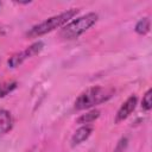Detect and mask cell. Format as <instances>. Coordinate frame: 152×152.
I'll return each instance as SVG.
<instances>
[{
    "label": "cell",
    "instance_id": "6",
    "mask_svg": "<svg viewBox=\"0 0 152 152\" xmlns=\"http://www.w3.org/2000/svg\"><path fill=\"white\" fill-rule=\"evenodd\" d=\"M93 133V127L90 125H83L75 131L71 137V146H76L86 141Z\"/></svg>",
    "mask_w": 152,
    "mask_h": 152
},
{
    "label": "cell",
    "instance_id": "9",
    "mask_svg": "<svg viewBox=\"0 0 152 152\" xmlns=\"http://www.w3.org/2000/svg\"><path fill=\"white\" fill-rule=\"evenodd\" d=\"M150 27H151V21H150V18L148 17H145V18H141L137 24H135V27H134V31L140 34V36H145L150 32Z\"/></svg>",
    "mask_w": 152,
    "mask_h": 152
},
{
    "label": "cell",
    "instance_id": "1",
    "mask_svg": "<svg viewBox=\"0 0 152 152\" xmlns=\"http://www.w3.org/2000/svg\"><path fill=\"white\" fill-rule=\"evenodd\" d=\"M115 93L113 87H102V86H94L84 91H82L74 102V107L77 110H84L93 108L97 104H101L108 101Z\"/></svg>",
    "mask_w": 152,
    "mask_h": 152
},
{
    "label": "cell",
    "instance_id": "10",
    "mask_svg": "<svg viewBox=\"0 0 152 152\" xmlns=\"http://www.w3.org/2000/svg\"><path fill=\"white\" fill-rule=\"evenodd\" d=\"M15 88H17V82L15 81H8V82L0 83V99L5 97L10 93H12Z\"/></svg>",
    "mask_w": 152,
    "mask_h": 152
},
{
    "label": "cell",
    "instance_id": "2",
    "mask_svg": "<svg viewBox=\"0 0 152 152\" xmlns=\"http://www.w3.org/2000/svg\"><path fill=\"white\" fill-rule=\"evenodd\" d=\"M78 13L77 8H71V10H66L65 12H62L57 15L50 17L46 20L32 26L27 32H26V37L27 38H37L40 37L43 34H46L58 27H63L64 25H66L76 14Z\"/></svg>",
    "mask_w": 152,
    "mask_h": 152
},
{
    "label": "cell",
    "instance_id": "3",
    "mask_svg": "<svg viewBox=\"0 0 152 152\" xmlns=\"http://www.w3.org/2000/svg\"><path fill=\"white\" fill-rule=\"evenodd\" d=\"M97 19H99V15L94 12H90L82 17H78V18L69 21L66 25H64L59 31V36L66 40L76 39L82 33L88 31L93 25H95Z\"/></svg>",
    "mask_w": 152,
    "mask_h": 152
},
{
    "label": "cell",
    "instance_id": "12",
    "mask_svg": "<svg viewBox=\"0 0 152 152\" xmlns=\"http://www.w3.org/2000/svg\"><path fill=\"white\" fill-rule=\"evenodd\" d=\"M17 4H19V5H27V4H30L31 1H15Z\"/></svg>",
    "mask_w": 152,
    "mask_h": 152
},
{
    "label": "cell",
    "instance_id": "7",
    "mask_svg": "<svg viewBox=\"0 0 152 152\" xmlns=\"http://www.w3.org/2000/svg\"><path fill=\"white\" fill-rule=\"evenodd\" d=\"M13 127L12 114L7 109H0V135L8 133Z\"/></svg>",
    "mask_w": 152,
    "mask_h": 152
},
{
    "label": "cell",
    "instance_id": "4",
    "mask_svg": "<svg viewBox=\"0 0 152 152\" xmlns=\"http://www.w3.org/2000/svg\"><path fill=\"white\" fill-rule=\"evenodd\" d=\"M43 48H44V43H43L42 40H38V42L31 44L30 46L25 48L23 51H19V52L12 55V56L8 58V61H7L8 66H10V68H17V66H19V65L23 64L26 59H28V58H31V57L38 55V53L43 50Z\"/></svg>",
    "mask_w": 152,
    "mask_h": 152
},
{
    "label": "cell",
    "instance_id": "11",
    "mask_svg": "<svg viewBox=\"0 0 152 152\" xmlns=\"http://www.w3.org/2000/svg\"><path fill=\"white\" fill-rule=\"evenodd\" d=\"M141 107L144 110L148 112L152 108V89H147V91L144 94L142 100H141Z\"/></svg>",
    "mask_w": 152,
    "mask_h": 152
},
{
    "label": "cell",
    "instance_id": "8",
    "mask_svg": "<svg viewBox=\"0 0 152 152\" xmlns=\"http://www.w3.org/2000/svg\"><path fill=\"white\" fill-rule=\"evenodd\" d=\"M99 116H100V110L99 109H93V110H90V112H88V113L82 114L81 116H78L76 119V124L82 125V126L83 125H89V124L94 122Z\"/></svg>",
    "mask_w": 152,
    "mask_h": 152
},
{
    "label": "cell",
    "instance_id": "5",
    "mask_svg": "<svg viewBox=\"0 0 152 152\" xmlns=\"http://www.w3.org/2000/svg\"><path fill=\"white\" fill-rule=\"evenodd\" d=\"M137 103H138V97H137V95H131V96L120 106V108L118 109L116 115H115V122L119 124V122L126 120V119L133 113V110L135 109Z\"/></svg>",
    "mask_w": 152,
    "mask_h": 152
}]
</instances>
